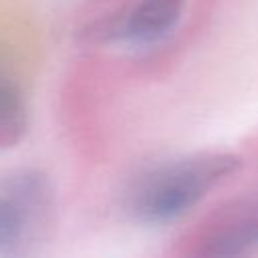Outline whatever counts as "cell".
I'll list each match as a JSON object with an SVG mask.
<instances>
[{"mask_svg":"<svg viewBox=\"0 0 258 258\" xmlns=\"http://www.w3.org/2000/svg\"><path fill=\"white\" fill-rule=\"evenodd\" d=\"M240 167L238 155L216 151L157 161L129 179L123 210L143 226L173 224Z\"/></svg>","mask_w":258,"mask_h":258,"instance_id":"6da1fadb","label":"cell"},{"mask_svg":"<svg viewBox=\"0 0 258 258\" xmlns=\"http://www.w3.org/2000/svg\"><path fill=\"white\" fill-rule=\"evenodd\" d=\"M54 187L40 169L0 175V256H22L46 240L54 222Z\"/></svg>","mask_w":258,"mask_h":258,"instance_id":"7a4b0ae2","label":"cell"},{"mask_svg":"<svg viewBox=\"0 0 258 258\" xmlns=\"http://www.w3.org/2000/svg\"><path fill=\"white\" fill-rule=\"evenodd\" d=\"M258 250V191L236 204L206 234L202 256H246Z\"/></svg>","mask_w":258,"mask_h":258,"instance_id":"3957f363","label":"cell"},{"mask_svg":"<svg viewBox=\"0 0 258 258\" xmlns=\"http://www.w3.org/2000/svg\"><path fill=\"white\" fill-rule=\"evenodd\" d=\"M183 8L185 0H141L113 28V36L129 46H153L173 32Z\"/></svg>","mask_w":258,"mask_h":258,"instance_id":"277c9868","label":"cell"},{"mask_svg":"<svg viewBox=\"0 0 258 258\" xmlns=\"http://www.w3.org/2000/svg\"><path fill=\"white\" fill-rule=\"evenodd\" d=\"M28 127V103L22 83L8 60L0 54V147L22 139Z\"/></svg>","mask_w":258,"mask_h":258,"instance_id":"5b68a950","label":"cell"}]
</instances>
